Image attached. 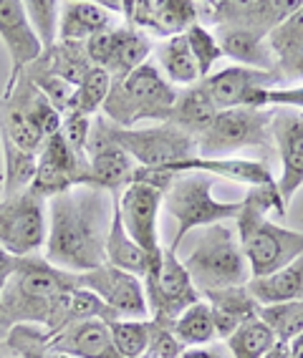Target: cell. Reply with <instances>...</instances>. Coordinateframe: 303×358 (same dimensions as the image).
<instances>
[{"instance_id": "cell-40", "label": "cell", "mask_w": 303, "mask_h": 358, "mask_svg": "<svg viewBox=\"0 0 303 358\" xmlns=\"http://www.w3.org/2000/svg\"><path fill=\"white\" fill-rule=\"evenodd\" d=\"M185 345L172 333V323L149 318V345L144 358H180Z\"/></svg>"}, {"instance_id": "cell-39", "label": "cell", "mask_w": 303, "mask_h": 358, "mask_svg": "<svg viewBox=\"0 0 303 358\" xmlns=\"http://www.w3.org/2000/svg\"><path fill=\"white\" fill-rule=\"evenodd\" d=\"M23 6H26V15L33 33L38 36L43 51H48L58 41V3L56 0H31Z\"/></svg>"}, {"instance_id": "cell-7", "label": "cell", "mask_w": 303, "mask_h": 358, "mask_svg": "<svg viewBox=\"0 0 303 358\" xmlns=\"http://www.w3.org/2000/svg\"><path fill=\"white\" fill-rule=\"evenodd\" d=\"M197 157H230L243 149L273 152L271 139V109H240L218 111L213 124L197 139Z\"/></svg>"}, {"instance_id": "cell-15", "label": "cell", "mask_w": 303, "mask_h": 358, "mask_svg": "<svg viewBox=\"0 0 303 358\" xmlns=\"http://www.w3.org/2000/svg\"><path fill=\"white\" fill-rule=\"evenodd\" d=\"M76 280L78 288H86L94 295H99L119 318H149L142 278L104 262L89 273H78Z\"/></svg>"}, {"instance_id": "cell-16", "label": "cell", "mask_w": 303, "mask_h": 358, "mask_svg": "<svg viewBox=\"0 0 303 358\" xmlns=\"http://www.w3.org/2000/svg\"><path fill=\"white\" fill-rule=\"evenodd\" d=\"M271 139L281 157V177L276 179V189L281 202L288 207L290 197L303 185V111L273 106Z\"/></svg>"}, {"instance_id": "cell-41", "label": "cell", "mask_w": 303, "mask_h": 358, "mask_svg": "<svg viewBox=\"0 0 303 358\" xmlns=\"http://www.w3.org/2000/svg\"><path fill=\"white\" fill-rule=\"evenodd\" d=\"M91 119L94 116H84V114H71L64 116V122H61V131L58 134L64 136V141L71 147V152L81 154L86 157V141H89V129H91Z\"/></svg>"}, {"instance_id": "cell-38", "label": "cell", "mask_w": 303, "mask_h": 358, "mask_svg": "<svg viewBox=\"0 0 303 358\" xmlns=\"http://www.w3.org/2000/svg\"><path fill=\"white\" fill-rule=\"evenodd\" d=\"M185 41H188V48L195 58V66H197V71H200V78L210 76L213 66L223 58L218 41H215L213 28L202 26V23H195V26L185 33Z\"/></svg>"}, {"instance_id": "cell-32", "label": "cell", "mask_w": 303, "mask_h": 358, "mask_svg": "<svg viewBox=\"0 0 303 358\" xmlns=\"http://www.w3.org/2000/svg\"><path fill=\"white\" fill-rule=\"evenodd\" d=\"M172 333L177 336V341L185 348H197V345H207L213 343V341H218L210 306L205 301H197L195 306H190L185 313H180L174 318Z\"/></svg>"}, {"instance_id": "cell-1", "label": "cell", "mask_w": 303, "mask_h": 358, "mask_svg": "<svg viewBox=\"0 0 303 358\" xmlns=\"http://www.w3.org/2000/svg\"><path fill=\"white\" fill-rule=\"evenodd\" d=\"M114 215V199L94 185L71 187L48 199L45 260L66 273H89L106 262V235Z\"/></svg>"}, {"instance_id": "cell-48", "label": "cell", "mask_w": 303, "mask_h": 358, "mask_svg": "<svg viewBox=\"0 0 303 358\" xmlns=\"http://www.w3.org/2000/svg\"><path fill=\"white\" fill-rule=\"evenodd\" d=\"M0 194H3V177H0Z\"/></svg>"}, {"instance_id": "cell-9", "label": "cell", "mask_w": 303, "mask_h": 358, "mask_svg": "<svg viewBox=\"0 0 303 358\" xmlns=\"http://www.w3.org/2000/svg\"><path fill=\"white\" fill-rule=\"evenodd\" d=\"M111 139L144 169H164L197 157V144L174 124H155L149 129H119L109 124Z\"/></svg>"}, {"instance_id": "cell-23", "label": "cell", "mask_w": 303, "mask_h": 358, "mask_svg": "<svg viewBox=\"0 0 303 358\" xmlns=\"http://www.w3.org/2000/svg\"><path fill=\"white\" fill-rule=\"evenodd\" d=\"M213 33L220 45V53L232 58L235 66H246V69L255 71H276V56L268 45V36L235 26H215Z\"/></svg>"}, {"instance_id": "cell-35", "label": "cell", "mask_w": 303, "mask_h": 358, "mask_svg": "<svg viewBox=\"0 0 303 358\" xmlns=\"http://www.w3.org/2000/svg\"><path fill=\"white\" fill-rule=\"evenodd\" d=\"M258 315L265 320V326L271 328L273 336L283 343L303 333V301L296 303H281V306H263Z\"/></svg>"}, {"instance_id": "cell-25", "label": "cell", "mask_w": 303, "mask_h": 358, "mask_svg": "<svg viewBox=\"0 0 303 358\" xmlns=\"http://www.w3.org/2000/svg\"><path fill=\"white\" fill-rule=\"evenodd\" d=\"M268 45L276 56V71L286 81L303 78V3L296 13L268 33Z\"/></svg>"}, {"instance_id": "cell-13", "label": "cell", "mask_w": 303, "mask_h": 358, "mask_svg": "<svg viewBox=\"0 0 303 358\" xmlns=\"http://www.w3.org/2000/svg\"><path fill=\"white\" fill-rule=\"evenodd\" d=\"M78 185H91L89 159L71 152V147L66 144L61 134L48 136L38 152L36 177L31 182V189L43 199H51Z\"/></svg>"}, {"instance_id": "cell-11", "label": "cell", "mask_w": 303, "mask_h": 358, "mask_svg": "<svg viewBox=\"0 0 303 358\" xmlns=\"http://www.w3.org/2000/svg\"><path fill=\"white\" fill-rule=\"evenodd\" d=\"M114 197V207L122 217V224L127 235L134 240L139 248L144 250L152 260V268L147 273H155L162 262V245H160V230H157V222H160V210H162V197L164 192L157 189L152 185H142V182H134V185L124 187L119 194H111Z\"/></svg>"}, {"instance_id": "cell-30", "label": "cell", "mask_w": 303, "mask_h": 358, "mask_svg": "<svg viewBox=\"0 0 303 358\" xmlns=\"http://www.w3.org/2000/svg\"><path fill=\"white\" fill-rule=\"evenodd\" d=\"M106 265L127 270V273H132V275H136V278H144L147 270L152 268V260H149L147 252L127 235L116 207H114V215H111L109 235H106Z\"/></svg>"}, {"instance_id": "cell-3", "label": "cell", "mask_w": 303, "mask_h": 358, "mask_svg": "<svg viewBox=\"0 0 303 358\" xmlns=\"http://www.w3.org/2000/svg\"><path fill=\"white\" fill-rule=\"evenodd\" d=\"M268 212L286 215V205L281 202L276 182L251 187V192L243 197V210L232 220L243 255L251 268V278L271 275L303 255V232L286 230L271 222Z\"/></svg>"}, {"instance_id": "cell-28", "label": "cell", "mask_w": 303, "mask_h": 358, "mask_svg": "<svg viewBox=\"0 0 303 358\" xmlns=\"http://www.w3.org/2000/svg\"><path fill=\"white\" fill-rule=\"evenodd\" d=\"M215 114H218V109H215L213 101L207 99L200 81H197L195 86L177 91V101H174L172 114H169V124H174V127L182 129L185 134L197 139V136L213 124Z\"/></svg>"}, {"instance_id": "cell-2", "label": "cell", "mask_w": 303, "mask_h": 358, "mask_svg": "<svg viewBox=\"0 0 303 358\" xmlns=\"http://www.w3.org/2000/svg\"><path fill=\"white\" fill-rule=\"evenodd\" d=\"M78 288L76 273L53 268L43 255L18 257L0 298V343L15 326H41L45 338L64 328L69 298Z\"/></svg>"}, {"instance_id": "cell-4", "label": "cell", "mask_w": 303, "mask_h": 358, "mask_svg": "<svg viewBox=\"0 0 303 358\" xmlns=\"http://www.w3.org/2000/svg\"><path fill=\"white\" fill-rule=\"evenodd\" d=\"M177 101L174 86L162 76L152 61L122 78H111V89L101 106V116L119 129H134L142 122H169Z\"/></svg>"}, {"instance_id": "cell-6", "label": "cell", "mask_w": 303, "mask_h": 358, "mask_svg": "<svg viewBox=\"0 0 303 358\" xmlns=\"http://www.w3.org/2000/svg\"><path fill=\"white\" fill-rule=\"evenodd\" d=\"M215 179L207 174H177L174 182L167 187V192L162 197V207L169 217L177 222L172 243L167 245L169 250H180L185 237L195 230L210 227L218 222H232L243 210V199L235 202H223L213 197Z\"/></svg>"}, {"instance_id": "cell-44", "label": "cell", "mask_w": 303, "mask_h": 358, "mask_svg": "<svg viewBox=\"0 0 303 358\" xmlns=\"http://www.w3.org/2000/svg\"><path fill=\"white\" fill-rule=\"evenodd\" d=\"M15 265H18V257H13L10 252H6V250L0 248V298H3V290H6L8 280L13 275Z\"/></svg>"}, {"instance_id": "cell-20", "label": "cell", "mask_w": 303, "mask_h": 358, "mask_svg": "<svg viewBox=\"0 0 303 358\" xmlns=\"http://www.w3.org/2000/svg\"><path fill=\"white\" fill-rule=\"evenodd\" d=\"M172 174H207L213 179H230L238 185L263 187L276 182L265 159H243V157H192L167 169Z\"/></svg>"}, {"instance_id": "cell-22", "label": "cell", "mask_w": 303, "mask_h": 358, "mask_svg": "<svg viewBox=\"0 0 303 358\" xmlns=\"http://www.w3.org/2000/svg\"><path fill=\"white\" fill-rule=\"evenodd\" d=\"M116 26H119L116 13H109L101 3H89V0L58 3V41L86 43L89 38Z\"/></svg>"}, {"instance_id": "cell-36", "label": "cell", "mask_w": 303, "mask_h": 358, "mask_svg": "<svg viewBox=\"0 0 303 358\" xmlns=\"http://www.w3.org/2000/svg\"><path fill=\"white\" fill-rule=\"evenodd\" d=\"M111 89V76L99 66H91V71L84 76V81L76 86V101H73V111L84 116H97L101 111L106 94Z\"/></svg>"}, {"instance_id": "cell-26", "label": "cell", "mask_w": 303, "mask_h": 358, "mask_svg": "<svg viewBox=\"0 0 303 358\" xmlns=\"http://www.w3.org/2000/svg\"><path fill=\"white\" fill-rule=\"evenodd\" d=\"M246 288L260 308L303 301V255L271 275L251 278Z\"/></svg>"}, {"instance_id": "cell-10", "label": "cell", "mask_w": 303, "mask_h": 358, "mask_svg": "<svg viewBox=\"0 0 303 358\" xmlns=\"http://www.w3.org/2000/svg\"><path fill=\"white\" fill-rule=\"evenodd\" d=\"M144 293H147L149 318L174 323V318L185 313L190 306L202 301L200 290L195 288L192 278L185 270L177 252L162 248V262L155 273L144 275Z\"/></svg>"}, {"instance_id": "cell-17", "label": "cell", "mask_w": 303, "mask_h": 358, "mask_svg": "<svg viewBox=\"0 0 303 358\" xmlns=\"http://www.w3.org/2000/svg\"><path fill=\"white\" fill-rule=\"evenodd\" d=\"M122 15L127 26L164 41L185 36L200 23V6L190 0H124Z\"/></svg>"}, {"instance_id": "cell-47", "label": "cell", "mask_w": 303, "mask_h": 358, "mask_svg": "<svg viewBox=\"0 0 303 358\" xmlns=\"http://www.w3.org/2000/svg\"><path fill=\"white\" fill-rule=\"evenodd\" d=\"M0 358H20V356H15L13 351H8L6 343H0Z\"/></svg>"}, {"instance_id": "cell-18", "label": "cell", "mask_w": 303, "mask_h": 358, "mask_svg": "<svg viewBox=\"0 0 303 358\" xmlns=\"http://www.w3.org/2000/svg\"><path fill=\"white\" fill-rule=\"evenodd\" d=\"M210 20L215 26H235L248 28L255 33H268L281 26L290 13H296L301 3L290 0H265V3H207Z\"/></svg>"}, {"instance_id": "cell-27", "label": "cell", "mask_w": 303, "mask_h": 358, "mask_svg": "<svg viewBox=\"0 0 303 358\" xmlns=\"http://www.w3.org/2000/svg\"><path fill=\"white\" fill-rule=\"evenodd\" d=\"M91 58L86 53V43H71V41H56L48 51L41 53L38 61H33L28 69L43 71L69 81L71 86H78L84 81V76L91 71Z\"/></svg>"}, {"instance_id": "cell-19", "label": "cell", "mask_w": 303, "mask_h": 358, "mask_svg": "<svg viewBox=\"0 0 303 358\" xmlns=\"http://www.w3.org/2000/svg\"><path fill=\"white\" fill-rule=\"evenodd\" d=\"M0 38L10 53L8 83H13L43 53V45H41L38 36L33 33L26 15V6L20 0H0Z\"/></svg>"}, {"instance_id": "cell-45", "label": "cell", "mask_w": 303, "mask_h": 358, "mask_svg": "<svg viewBox=\"0 0 303 358\" xmlns=\"http://www.w3.org/2000/svg\"><path fill=\"white\" fill-rule=\"evenodd\" d=\"M263 358H290V348H288V343H283V341H278V343L273 345L271 351L265 353Z\"/></svg>"}, {"instance_id": "cell-46", "label": "cell", "mask_w": 303, "mask_h": 358, "mask_svg": "<svg viewBox=\"0 0 303 358\" xmlns=\"http://www.w3.org/2000/svg\"><path fill=\"white\" fill-rule=\"evenodd\" d=\"M288 348H290V358H303V333L290 341Z\"/></svg>"}, {"instance_id": "cell-31", "label": "cell", "mask_w": 303, "mask_h": 358, "mask_svg": "<svg viewBox=\"0 0 303 358\" xmlns=\"http://www.w3.org/2000/svg\"><path fill=\"white\" fill-rule=\"evenodd\" d=\"M223 343L232 358H263L278 343V338L260 315H253L243 326L235 328Z\"/></svg>"}, {"instance_id": "cell-29", "label": "cell", "mask_w": 303, "mask_h": 358, "mask_svg": "<svg viewBox=\"0 0 303 358\" xmlns=\"http://www.w3.org/2000/svg\"><path fill=\"white\" fill-rule=\"evenodd\" d=\"M157 56V69L172 86H195L200 81V71L195 66V58L188 48L185 36H174V38H164L155 45Z\"/></svg>"}, {"instance_id": "cell-42", "label": "cell", "mask_w": 303, "mask_h": 358, "mask_svg": "<svg viewBox=\"0 0 303 358\" xmlns=\"http://www.w3.org/2000/svg\"><path fill=\"white\" fill-rule=\"evenodd\" d=\"M260 109H273V106H286V109L303 111V83L290 86V89H271L260 96Z\"/></svg>"}, {"instance_id": "cell-12", "label": "cell", "mask_w": 303, "mask_h": 358, "mask_svg": "<svg viewBox=\"0 0 303 358\" xmlns=\"http://www.w3.org/2000/svg\"><path fill=\"white\" fill-rule=\"evenodd\" d=\"M202 91L213 101L218 111L253 106L260 109V96L271 89H283V78L278 71H255L246 66H227V69L200 78Z\"/></svg>"}, {"instance_id": "cell-14", "label": "cell", "mask_w": 303, "mask_h": 358, "mask_svg": "<svg viewBox=\"0 0 303 358\" xmlns=\"http://www.w3.org/2000/svg\"><path fill=\"white\" fill-rule=\"evenodd\" d=\"M86 53L91 64L104 69L111 78H122L147 64V56L152 53V38L124 23L86 41Z\"/></svg>"}, {"instance_id": "cell-37", "label": "cell", "mask_w": 303, "mask_h": 358, "mask_svg": "<svg viewBox=\"0 0 303 358\" xmlns=\"http://www.w3.org/2000/svg\"><path fill=\"white\" fill-rule=\"evenodd\" d=\"M28 78L33 81V86L48 99L53 109L58 111L61 116L71 114L73 111V101H76V86H71L69 81L58 76H51V73H43V71H33V69H26L23 71Z\"/></svg>"}, {"instance_id": "cell-33", "label": "cell", "mask_w": 303, "mask_h": 358, "mask_svg": "<svg viewBox=\"0 0 303 358\" xmlns=\"http://www.w3.org/2000/svg\"><path fill=\"white\" fill-rule=\"evenodd\" d=\"M109 333L122 358H144L149 345V318H116L109 323Z\"/></svg>"}, {"instance_id": "cell-5", "label": "cell", "mask_w": 303, "mask_h": 358, "mask_svg": "<svg viewBox=\"0 0 303 358\" xmlns=\"http://www.w3.org/2000/svg\"><path fill=\"white\" fill-rule=\"evenodd\" d=\"M182 265L190 273L200 295L210 290L240 288L251 280V268L240 248L235 222H218L202 227L200 235L190 245Z\"/></svg>"}, {"instance_id": "cell-21", "label": "cell", "mask_w": 303, "mask_h": 358, "mask_svg": "<svg viewBox=\"0 0 303 358\" xmlns=\"http://www.w3.org/2000/svg\"><path fill=\"white\" fill-rule=\"evenodd\" d=\"M45 348L71 358H122L111 343L109 323L97 318L61 328L45 341Z\"/></svg>"}, {"instance_id": "cell-34", "label": "cell", "mask_w": 303, "mask_h": 358, "mask_svg": "<svg viewBox=\"0 0 303 358\" xmlns=\"http://www.w3.org/2000/svg\"><path fill=\"white\" fill-rule=\"evenodd\" d=\"M3 162H6V169L0 174L3 177V197L28 189L33 177H36V162H38V157L20 152L10 141L3 139Z\"/></svg>"}, {"instance_id": "cell-8", "label": "cell", "mask_w": 303, "mask_h": 358, "mask_svg": "<svg viewBox=\"0 0 303 358\" xmlns=\"http://www.w3.org/2000/svg\"><path fill=\"white\" fill-rule=\"evenodd\" d=\"M48 237V199L28 187L23 192L0 194V248L13 257L36 255Z\"/></svg>"}, {"instance_id": "cell-43", "label": "cell", "mask_w": 303, "mask_h": 358, "mask_svg": "<svg viewBox=\"0 0 303 358\" xmlns=\"http://www.w3.org/2000/svg\"><path fill=\"white\" fill-rule=\"evenodd\" d=\"M180 358H232L230 351L225 348V343L213 341L207 345H197V348H185Z\"/></svg>"}, {"instance_id": "cell-24", "label": "cell", "mask_w": 303, "mask_h": 358, "mask_svg": "<svg viewBox=\"0 0 303 358\" xmlns=\"http://www.w3.org/2000/svg\"><path fill=\"white\" fill-rule=\"evenodd\" d=\"M202 301L210 306V313H213V323H215V336L220 341H225L235 328L243 326L253 315H258L260 310V306L248 293L246 285L225 288V290H210V293H202Z\"/></svg>"}]
</instances>
